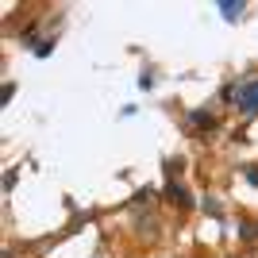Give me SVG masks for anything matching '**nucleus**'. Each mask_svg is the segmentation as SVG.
I'll use <instances>...</instances> for the list:
<instances>
[{
  "label": "nucleus",
  "instance_id": "obj_5",
  "mask_svg": "<svg viewBox=\"0 0 258 258\" xmlns=\"http://www.w3.org/2000/svg\"><path fill=\"white\" fill-rule=\"evenodd\" d=\"M239 235L247 239V243H254V239H258V224H243V231H239Z\"/></svg>",
  "mask_w": 258,
  "mask_h": 258
},
{
  "label": "nucleus",
  "instance_id": "obj_6",
  "mask_svg": "<svg viewBox=\"0 0 258 258\" xmlns=\"http://www.w3.org/2000/svg\"><path fill=\"white\" fill-rule=\"evenodd\" d=\"M243 177H247L250 185H258V166H243Z\"/></svg>",
  "mask_w": 258,
  "mask_h": 258
},
{
  "label": "nucleus",
  "instance_id": "obj_3",
  "mask_svg": "<svg viewBox=\"0 0 258 258\" xmlns=\"http://www.w3.org/2000/svg\"><path fill=\"white\" fill-rule=\"evenodd\" d=\"M220 12H224L227 20H235L239 12H243V4H239V0H235V4H231V0H224V4H220Z\"/></svg>",
  "mask_w": 258,
  "mask_h": 258
},
{
  "label": "nucleus",
  "instance_id": "obj_1",
  "mask_svg": "<svg viewBox=\"0 0 258 258\" xmlns=\"http://www.w3.org/2000/svg\"><path fill=\"white\" fill-rule=\"evenodd\" d=\"M239 112L243 116H258V81H250V85H243L239 89Z\"/></svg>",
  "mask_w": 258,
  "mask_h": 258
},
{
  "label": "nucleus",
  "instance_id": "obj_4",
  "mask_svg": "<svg viewBox=\"0 0 258 258\" xmlns=\"http://www.w3.org/2000/svg\"><path fill=\"white\" fill-rule=\"evenodd\" d=\"M193 123L197 127H216V119L208 116V112H193Z\"/></svg>",
  "mask_w": 258,
  "mask_h": 258
},
{
  "label": "nucleus",
  "instance_id": "obj_2",
  "mask_svg": "<svg viewBox=\"0 0 258 258\" xmlns=\"http://www.w3.org/2000/svg\"><path fill=\"white\" fill-rule=\"evenodd\" d=\"M166 197H173V201H177L181 208H189V205H193V197L185 193V189H181L177 181H166Z\"/></svg>",
  "mask_w": 258,
  "mask_h": 258
}]
</instances>
